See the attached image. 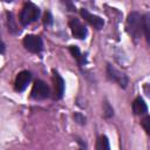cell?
<instances>
[{
	"instance_id": "cell-18",
	"label": "cell",
	"mask_w": 150,
	"mask_h": 150,
	"mask_svg": "<svg viewBox=\"0 0 150 150\" xmlns=\"http://www.w3.org/2000/svg\"><path fill=\"white\" fill-rule=\"evenodd\" d=\"M8 22H11V25H8V29L9 30H12V32H14V28H15V26L13 25V16H12V14H9L8 13Z\"/></svg>"
},
{
	"instance_id": "cell-8",
	"label": "cell",
	"mask_w": 150,
	"mask_h": 150,
	"mask_svg": "<svg viewBox=\"0 0 150 150\" xmlns=\"http://www.w3.org/2000/svg\"><path fill=\"white\" fill-rule=\"evenodd\" d=\"M81 15H82V18H83L84 20H87V21H88L94 28H96V29H101V28L104 26V21H103L102 18L89 13L86 8H82V9H81Z\"/></svg>"
},
{
	"instance_id": "cell-11",
	"label": "cell",
	"mask_w": 150,
	"mask_h": 150,
	"mask_svg": "<svg viewBox=\"0 0 150 150\" xmlns=\"http://www.w3.org/2000/svg\"><path fill=\"white\" fill-rule=\"evenodd\" d=\"M69 50L71 53V55L74 56V59L77 61L79 66H83L86 63V57L84 55H82V53L80 52V49L76 47V46H70L69 47Z\"/></svg>"
},
{
	"instance_id": "cell-15",
	"label": "cell",
	"mask_w": 150,
	"mask_h": 150,
	"mask_svg": "<svg viewBox=\"0 0 150 150\" xmlns=\"http://www.w3.org/2000/svg\"><path fill=\"white\" fill-rule=\"evenodd\" d=\"M74 118H75V122H77V123L81 124V125H83V124L86 123V117H84L81 112H75Z\"/></svg>"
},
{
	"instance_id": "cell-3",
	"label": "cell",
	"mask_w": 150,
	"mask_h": 150,
	"mask_svg": "<svg viewBox=\"0 0 150 150\" xmlns=\"http://www.w3.org/2000/svg\"><path fill=\"white\" fill-rule=\"evenodd\" d=\"M107 75H108L109 80L116 82L120 87L127 88V86H128V77H127V75L124 73L120 71L118 69H116L114 66H111V64L107 66Z\"/></svg>"
},
{
	"instance_id": "cell-1",
	"label": "cell",
	"mask_w": 150,
	"mask_h": 150,
	"mask_svg": "<svg viewBox=\"0 0 150 150\" xmlns=\"http://www.w3.org/2000/svg\"><path fill=\"white\" fill-rule=\"evenodd\" d=\"M142 25H143V18L141 16L138 12H131L128 15L125 27H127V32L134 39H138L141 36V33L143 30Z\"/></svg>"
},
{
	"instance_id": "cell-2",
	"label": "cell",
	"mask_w": 150,
	"mask_h": 150,
	"mask_svg": "<svg viewBox=\"0 0 150 150\" xmlns=\"http://www.w3.org/2000/svg\"><path fill=\"white\" fill-rule=\"evenodd\" d=\"M40 15V9L38 6H35L34 4L32 2H27L22 9H21V13H20V22L23 25V26H27L34 21L38 20Z\"/></svg>"
},
{
	"instance_id": "cell-13",
	"label": "cell",
	"mask_w": 150,
	"mask_h": 150,
	"mask_svg": "<svg viewBox=\"0 0 150 150\" xmlns=\"http://www.w3.org/2000/svg\"><path fill=\"white\" fill-rule=\"evenodd\" d=\"M142 29L144 30V34H145V39L146 41L149 42V14H145L144 18H143V25H142Z\"/></svg>"
},
{
	"instance_id": "cell-14",
	"label": "cell",
	"mask_w": 150,
	"mask_h": 150,
	"mask_svg": "<svg viewBox=\"0 0 150 150\" xmlns=\"http://www.w3.org/2000/svg\"><path fill=\"white\" fill-rule=\"evenodd\" d=\"M103 112H104V116L107 118H109L114 115V110H112V108L110 107V104L108 102H104V104H103Z\"/></svg>"
},
{
	"instance_id": "cell-12",
	"label": "cell",
	"mask_w": 150,
	"mask_h": 150,
	"mask_svg": "<svg viewBox=\"0 0 150 150\" xmlns=\"http://www.w3.org/2000/svg\"><path fill=\"white\" fill-rule=\"evenodd\" d=\"M96 149L97 150H109L110 146H109V141L105 136H101L97 141V144H96Z\"/></svg>"
},
{
	"instance_id": "cell-5",
	"label": "cell",
	"mask_w": 150,
	"mask_h": 150,
	"mask_svg": "<svg viewBox=\"0 0 150 150\" xmlns=\"http://www.w3.org/2000/svg\"><path fill=\"white\" fill-rule=\"evenodd\" d=\"M22 42L25 48L32 53H40L43 47L41 38L36 35H26Z\"/></svg>"
},
{
	"instance_id": "cell-17",
	"label": "cell",
	"mask_w": 150,
	"mask_h": 150,
	"mask_svg": "<svg viewBox=\"0 0 150 150\" xmlns=\"http://www.w3.org/2000/svg\"><path fill=\"white\" fill-rule=\"evenodd\" d=\"M52 21H53V19H52V15H50V13H49V12H47V13L45 14V19H43V22H45V25L49 26V25H52Z\"/></svg>"
},
{
	"instance_id": "cell-9",
	"label": "cell",
	"mask_w": 150,
	"mask_h": 150,
	"mask_svg": "<svg viewBox=\"0 0 150 150\" xmlns=\"http://www.w3.org/2000/svg\"><path fill=\"white\" fill-rule=\"evenodd\" d=\"M53 83H54V94H55V98H61L63 93H64V81L63 79L56 73L54 71L53 74Z\"/></svg>"
},
{
	"instance_id": "cell-16",
	"label": "cell",
	"mask_w": 150,
	"mask_h": 150,
	"mask_svg": "<svg viewBox=\"0 0 150 150\" xmlns=\"http://www.w3.org/2000/svg\"><path fill=\"white\" fill-rule=\"evenodd\" d=\"M142 125H143L144 130L149 134V132H150V117H149V116H145V117L142 120Z\"/></svg>"
},
{
	"instance_id": "cell-19",
	"label": "cell",
	"mask_w": 150,
	"mask_h": 150,
	"mask_svg": "<svg viewBox=\"0 0 150 150\" xmlns=\"http://www.w3.org/2000/svg\"><path fill=\"white\" fill-rule=\"evenodd\" d=\"M5 50H6V47H5V43H4V41L1 40V36H0V54H4Z\"/></svg>"
},
{
	"instance_id": "cell-6",
	"label": "cell",
	"mask_w": 150,
	"mask_h": 150,
	"mask_svg": "<svg viewBox=\"0 0 150 150\" xmlns=\"http://www.w3.org/2000/svg\"><path fill=\"white\" fill-rule=\"evenodd\" d=\"M32 80V75L28 70H22L20 71L18 75H16V79H15V83H14V88L16 91H23L28 83L30 82Z\"/></svg>"
},
{
	"instance_id": "cell-7",
	"label": "cell",
	"mask_w": 150,
	"mask_h": 150,
	"mask_svg": "<svg viewBox=\"0 0 150 150\" xmlns=\"http://www.w3.org/2000/svg\"><path fill=\"white\" fill-rule=\"evenodd\" d=\"M69 27L71 29L73 35L76 39L82 40V39H84L87 36V28L77 19H70L69 20Z\"/></svg>"
},
{
	"instance_id": "cell-10",
	"label": "cell",
	"mask_w": 150,
	"mask_h": 150,
	"mask_svg": "<svg viewBox=\"0 0 150 150\" xmlns=\"http://www.w3.org/2000/svg\"><path fill=\"white\" fill-rule=\"evenodd\" d=\"M132 111L135 115H145L148 112L146 103L142 97H136L132 102Z\"/></svg>"
},
{
	"instance_id": "cell-4",
	"label": "cell",
	"mask_w": 150,
	"mask_h": 150,
	"mask_svg": "<svg viewBox=\"0 0 150 150\" xmlns=\"http://www.w3.org/2000/svg\"><path fill=\"white\" fill-rule=\"evenodd\" d=\"M30 96L34 98V100H45L49 96V88L48 86L41 81V80H38L34 82L33 84V88H32V91H30Z\"/></svg>"
}]
</instances>
